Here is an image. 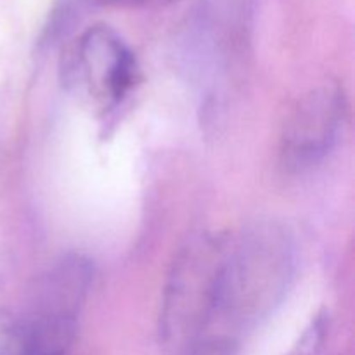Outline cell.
I'll use <instances>...</instances> for the list:
<instances>
[{
    "label": "cell",
    "mask_w": 355,
    "mask_h": 355,
    "mask_svg": "<svg viewBox=\"0 0 355 355\" xmlns=\"http://www.w3.org/2000/svg\"><path fill=\"white\" fill-rule=\"evenodd\" d=\"M295 269V239L279 222H253L229 238L215 338L220 329L234 340L236 331L267 318L286 297Z\"/></svg>",
    "instance_id": "6da1fadb"
},
{
    "label": "cell",
    "mask_w": 355,
    "mask_h": 355,
    "mask_svg": "<svg viewBox=\"0 0 355 355\" xmlns=\"http://www.w3.org/2000/svg\"><path fill=\"white\" fill-rule=\"evenodd\" d=\"M227 236H193L173 259L163 286L159 347L165 355H191L215 338Z\"/></svg>",
    "instance_id": "7a4b0ae2"
},
{
    "label": "cell",
    "mask_w": 355,
    "mask_h": 355,
    "mask_svg": "<svg viewBox=\"0 0 355 355\" xmlns=\"http://www.w3.org/2000/svg\"><path fill=\"white\" fill-rule=\"evenodd\" d=\"M68 71L92 106L106 113L132 90L137 64L128 45L113 28L96 24L87 28L73 44Z\"/></svg>",
    "instance_id": "3957f363"
},
{
    "label": "cell",
    "mask_w": 355,
    "mask_h": 355,
    "mask_svg": "<svg viewBox=\"0 0 355 355\" xmlns=\"http://www.w3.org/2000/svg\"><path fill=\"white\" fill-rule=\"evenodd\" d=\"M345 116V94L336 83H324L304 94L281 130L279 158L284 168L302 172L321 163L335 148Z\"/></svg>",
    "instance_id": "277c9868"
},
{
    "label": "cell",
    "mask_w": 355,
    "mask_h": 355,
    "mask_svg": "<svg viewBox=\"0 0 355 355\" xmlns=\"http://www.w3.org/2000/svg\"><path fill=\"white\" fill-rule=\"evenodd\" d=\"M94 281V266L82 255H66L35 279L24 318L76 326Z\"/></svg>",
    "instance_id": "5b68a950"
},
{
    "label": "cell",
    "mask_w": 355,
    "mask_h": 355,
    "mask_svg": "<svg viewBox=\"0 0 355 355\" xmlns=\"http://www.w3.org/2000/svg\"><path fill=\"white\" fill-rule=\"evenodd\" d=\"M69 347L55 333L0 307V355H66Z\"/></svg>",
    "instance_id": "8992f818"
},
{
    "label": "cell",
    "mask_w": 355,
    "mask_h": 355,
    "mask_svg": "<svg viewBox=\"0 0 355 355\" xmlns=\"http://www.w3.org/2000/svg\"><path fill=\"white\" fill-rule=\"evenodd\" d=\"M326 331H328L326 315H318L312 321V324L305 329L300 342L295 345V349L288 355H315L319 352V349H321L322 342H324Z\"/></svg>",
    "instance_id": "52a82bcc"
},
{
    "label": "cell",
    "mask_w": 355,
    "mask_h": 355,
    "mask_svg": "<svg viewBox=\"0 0 355 355\" xmlns=\"http://www.w3.org/2000/svg\"><path fill=\"white\" fill-rule=\"evenodd\" d=\"M191 355H234V342L227 338L207 340Z\"/></svg>",
    "instance_id": "ba28073f"
},
{
    "label": "cell",
    "mask_w": 355,
    "mask_h": 355,
    "mask_svg": "<svg viewBox=\"0 0 355 355\" xmlns=\"http://www.w3.org/2000/svg\"><path fill=\"white\" fill-rule=\"evenodd\" d=\"M107 6H146L153 2H172V0H99Z\"/></svg>",
    "instance_id": "9c48e42d"
}]
</instances>
